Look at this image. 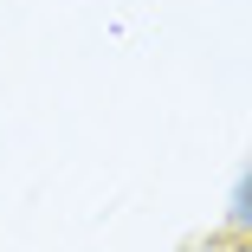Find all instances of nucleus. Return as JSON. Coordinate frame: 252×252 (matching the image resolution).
I'll list each match as a JSON object with an SVG mask.
<instances>
[]
</instances>
